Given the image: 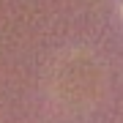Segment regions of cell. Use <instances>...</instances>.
I'll return each instance as SVG.
<instances>
[{
	"label": "cell",
	"instance_id": "1",
	"mask_svg": "<svg viewBox=\"0 0 123 123\" xmlns=\"http://www.w3.org/2000/svg\"><path fill=\"white\" fill-rule=\"evenodd\" d=\"M101 88H104V71L98 60L88 52L74 49L55 66L52 90L57 101L68 104V110H88L90 104H96Z\"/></svg>",
	"mask_w": 123,
	"mask_h": 123
}]
</instances>
